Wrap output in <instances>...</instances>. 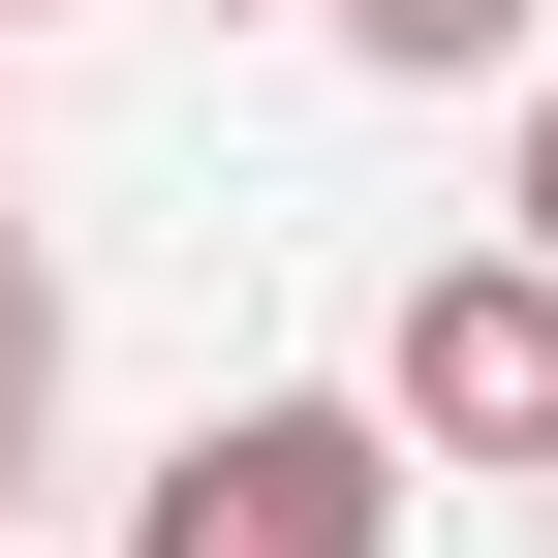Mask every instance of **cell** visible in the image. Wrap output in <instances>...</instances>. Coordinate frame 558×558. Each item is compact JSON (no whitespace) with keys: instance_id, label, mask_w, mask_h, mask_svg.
<instances>
[{"instance_id":"obj_1","label":"cell","mask_w":558,"mask_h":558,"mask_svg":"<svg viewBox=\"0 0 558 558\" xmlns=\"http://www.w3.org/2000/svg\"><path fill=\"white\" fill-rule=\"evenodd\" d=\"M124 558H403V435L373 403H218V435L124 497Z\"/></svg>"},{"instance_id":"obj_2","label":"cell","mask_w":558,"mask_h":558,"mask_svg":"<svg viewBox=\"0 0 558 558\" xmlns=\"http://www.w3.org/2000/svg\"><path fill=\"white\" fill-rule=\"evenodd\" d=\"M373 435H403V465H558V279H527V248H435V279H403Z\"/></svg>"},{"instance_id":"obj_3","label":"cell","mask_w":558,"mask_h":558,"mask_svg":"<svg viewBox=\"0 0 558 558\" xmlns=\"http://www.w3.org/2000/svg\"><path fill=\"white\" fill-rule=\"evenodd\" d=\"M341 62H403V94H465V62H527V0H341Z\"/></svg>"},{"instance_id":"obj_4","label":"cell","mask_w":558,"mask_h":558,"mask_svg":"<svg viewBox=\"0 0 558 558\" xmlns=\"http://www.w3.org/2000/svg\"><path fill=\"white\" fill-rule=\"evenodd\" d=\"M62 403V279H32V218H0V435Z\"/></svg>"},{"instance_id":"obj_5","label":"cell","mask_w":558,"mask_h":558,"mask_svg":"<svg viewBox=\"0 0 558 558\" xmlns=\"http://www.w3.org/2000/svg\"><path fill=\"white\" fill-rule=\"evenodd\" d=\"M527 279H558V94H527Z\"/></svg>"},{"instance_id":"obj_6","label":"cell","mask_w":558,"mask_h":558,"mask_svg":"<svg viewBox=\"0 0 558 558\" xmlns=\"http://www.w3.org/2000/svg\"><path fill=\"white\" fill-rule=\"evenodd\" d=\"M0 465H32V435H0Z\"/></svg>"}]
</instances>
